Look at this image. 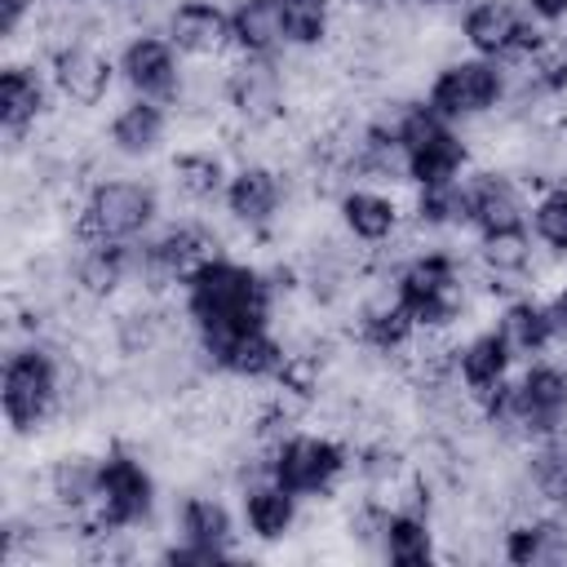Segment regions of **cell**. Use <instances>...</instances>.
I'll return each mask as SVG.
<instances>
[{
	"label": "cell",
	"instance_id": "cell-1",
	"mask_svg": "<svg viewBox=\"0 0 567 567\" xmlns=\"http://www.w3.org/2000/svg\"><path fill=\"white\" fill-rule=\"evenodd\" d=\"M270 301H275V288L266 284V275H257L252 266L226 261V257H213L186 284V310H190L199 337L266 328Z\"/></svg>",
	"mask_w": 567,
	"mask_h": 567
},
{
	"label": "cell",
	"instance_id": "cell-24",
	"mask_svg": "<svg viewBox=\"0 0 567 567\" xmlns=\"http://www.w3.org/2000/svg\"><path fill=\"white\" fill-rule=\"evenodd\" d=\"M532 257H536V248H532V235L523 226L492 230L478 244V261L492 270V279H518V275H527L532 270Z\"/></svg>",
	"mask_w": 567,
	"mask_h": 567
},
{
	"label": "cell",
	"instance_id": "cell-23",
	"mask_svg": "<svg viewBox=\"0 0 567 567\" xmlns=\"http://www.w3.org/2000/svg\"><path fill=\"white\" fill-rule=\"evenodd\" d=\"M168 168H173V190L190 204L213 199L221 190V177H226V164L213 151H177Z\"/></svg>",
	"mask_w": 567,
	"mask_h": 567
},
{
	"label": "cell",
	"instance_id": "cell-2",
	"mask_svg": "<svg viewBox=\"0 0 567 567\" xmlns=\"http://www.w3.org/2000/svg\"><path fill=\"white\" fill-rule=\"evenodd\" d=\"M62 385H66V368L58 363V354L49 346H40L35 337L18 350H9L4 359V421L18 439H31L53 408H62Z\"/></svg>",
	"mask_w": 567,
	"mask_h": 567
},
{
	"label": "cell",
	"instance_id": "cell-4",
	"mask_svg": "<svg viewBox=\"0 0 567 567\" xmlns=\"http://www.w3.org/2000/svg\"><path fill=\"white\" fill-rule=\"evenodd\" d=\"M505 93V75L496 71V62L487 58H461V62H447L434 84H430V111L443 115V120H474V115H487L496 111Z\"/></svg>",
	"mask_w": 567,
	"mask_h": 567
},
{
	"label": "cell",
	"instance_id": "cell-6",
	"mask_svg": "<svg viewBox=\"0 0 567 567\" xmlns=\"http://www.w3.org/2000/svg\"><path fill=\"white\" fill-rule=\"evenodd\" d=\"M49 80H53V89L71 106L89 111V106H97L111 93L115 66H111V58L93 40H71V44H58L49 53Z\"/></svg>",
	"mask_w": 567,
	"mask_h": 567
},
{
	"label": "cell",
	"instance_id": "cell-20",
	"mask_svg": "<svg viewBox=\"0 0 567 567\" xmlns=\"http://www.w3.org/2000/svg\"><path fill=\"white\" fill-rule=\"evenodd\" d=\"M501 341L509 346V354H540L549 341H554V323H549V310L536 306V301H509L501 310V323H496Z\"/></svg>",
	"mask_w": 567,
	"mask_h": 567
},
{
	"label": "cell",
	"instance_id": "cell-14",
	"mask_svg": "<svg viewBox=\"0 0 567 567\" xmlns=\"http://www.w3.org/2000/svg\"><path fill=\"white\" fill-rule=\"evenodd\" d=\"M465 217L492 235V230H514L523 226V199L518 190L501 177V173H478L470 186H465Z\"/></svg>",
	"mask_w": 567,
	"mask_h": 567
},
{
	"label": "cell",
	"instance_id": "cell-11",
	"mask_svg": "<svg viewBox=\"0 0 567 567\" xmlns=\"http://www.w3.org/2000/svg\"><path fill=\"white\" fill-rule=\"evenodd\" d=\"M279 199H284V182H279V173L270 164H244L226 182V208L248 230L270 226L275 213H279Z\"/></svg>",
	"mask_w": 567,
	"mask_h": 567
},
{
	"label": "cell",
	"instance_id": "cell-26",
	"mask_svg": "<svg viewBox=\"0 0 567 567\" xmlns=\"http://www.w3.org/2000/svg\"><path fill=\"white\" fill-rule=\"evenodd\" d=\"M532 230L540 244H549L554 252H567V186L545 190L532 208Z\"/></svg>",
	"mask_w": 567,
	"mask_h": 567
},
{
	"label": "cell",
	"instance_id": "cell-21",
	"mask_svg": "<svg viewBox=\"0 0 567 567\" xmlns=\"http://www.w3.org/2000/svg\"><path fill=\"white\" fill-rule=\"evenodd\" d=\"M177 523H182V536L190 545H204V549H213L221 558L235 554L230 549V514H226V505L217 496H186Z\"/></svg>",
	"mask_w": 567,
	"mask_h": 567
},
{
	"label": "cell",
	"instance_id": "cell-19",
	"mask_svg": "<svg viewBox=\"0 0 567 567\" xmlns=\"http://www.w3.org/2000/svg\"><path fill=\"white\" fill-rule=\"evenodd\" d=\"M164 128H168V120H164L159 102L155 97H137L111 120V146L120 155H151L164 142Z\"/></svg>",
	"mask_w": 567,
	"mask_h": 567
},
{
	"label": "cell",
	"instance_id": "cell-5",
	"mask_svg": "<svg viewBox=\"0 0 567 567\" xmlns=\"http://www.w3.org/2000/svg\"><path fill=\"white\" fill-rule=\"evenodd\" d=\"M270 474L297 496H323L346 474V447L323 434H288L275 447Z\"/></svg>",
	"mask_w": 567,
	"mask_h": 567
},
{
	"label": "cell",
	"instance_id": "cell-10",
	"mask_svg": "<svg viewBox=\"0 0 567 567\" xmlns=\"http://www.w3.org/2000/svg\"><path fill=\"white\" fill-rule=\"evenodd\" d=\"M120 71L124 80L142 93V97H173L182 93V75H177V62H173V44L168 40H155V35H133L120 53Z\"/></svg>",
	"mask_w": 567,
	"mask_h": 567
},
{
	"label": "cell",
	"instance_id": "cell-27",
	"mask_svg": "<svg viewBox=\"0 0 567 567\" xmlns=\"http://www.w3.org/2000/svg\"><path fill=\"white\" fill-rule=\"evenodd\" d=\"M549 310V323H554V337H567V288L554 292V301L545 306Z\"/></svg>",
	"mask_w": 567,
	"mask_h": 567
},
{
	"label": "cell",
	"instance_id": "cell-12",
	"mask_svg": "<svg viewBox=\"0 0 567 567\" xmlns=\"http://www.w3.org/2000/svg\"><path fill=\"white\" fill-rule=\"evenodd\" d=\"M509 346L501 341V332H478V337H470L461 350H456V372H461V385H465V394L483 408L501 385H505V377H509Z\"/></svg>",
	"mask_w": 567,
	"mask_h": 567
},
{
	"label": "cell",
	"instance_id": "cell-8",
	"mask_svg": "<svg viewBox=\"0 0 567 567\" xmlns=\"http://www.w3.org/2000/svg\"><path fill=\"white\" fill-rule=\"evenodd\" d=\"M199 341H204V354L230 377H275L288 354L284 341H275L266 328H244V332H221Z\"/></svg>",
	"mask_w": 567,
	"mask_h": 567
},
{
	"label": "cell",
	"instance_id": "cell-30",
	"mask_svg": "<svg viewBox=\"0 0 567 567\" xmlns=\"http://www.w3.org/2000/svg\"><path fill=\"white\" fill-rule=\"evenodd\" d=\"M421 4H456V0H421Z\"/></svg>",
	"mask_w": 567,
	"mask_h": 567
},
{
	"label": "cell",
	"instance_id": "cell-9",
	"mask_svg": "<svg viewBox=\"0 0 567 567\" xmlns=\"http://www.w3.org/2000/svg\"><path fill=\"white\" fill-rule=\"evenodd\" d=\"M168 44L186 58H221L230 40V18L217 4L186 0L168 13Z\"/></svg>",
	"mask_w": 567,
	"mask_h": 567
},
{
	"label": "cell",
	"instance_id": "cell-18",
	"mask_svg": "<svg viewBox=\"0 0 567 567\" xmlns=\"http://www.w3.org/2000/svg\"><path fill=\"white\" fill-rule=\"evenodd\" d=\"M244 518L261 540H284L297 523V492H288L275 478L252 483L248 496H244Z\"/></svg>",
	"mask_w": 567,
	"mask_h": 567
},
{
	"label": "cell",
	"instance_id": "cell-28",
	"mask_svg": "<svg viewBox=\"0 0 567 567\" xmlns=\"http://www.w3.org/2000/svg\"><path fill=\"white\" fill-rule=\"evenodd\" d=\"M527 4H532V13L545 18V22H567V0H527Z\"/></svg>",
	"mask_w": 567,
	"mask_h": 567
},
{
	"label": "cell",
	"instance_id": "cell-7",
	"mask_svg": "<svg viewBox=\"0 0 567 567\" xmlns=\"http://www.w3.org/2000/svg\"><path fill=\"white\" fill-rule=\"evenodd\" d=\"M49 102V84L31 62H4L0 71V124L9 137V151L18 155L22 137H35V120L44 115Z\"/></svg>",
	"mask_w": 567,
	"mask_h": 567
},
{
	"label": "cell",
	"instance_id": "cell-22",
	"mask_svg": "<svg viewBox=\"0 0 567 567\" xmlns=\"http://www.w3.org/2000/svg\"><path fill=\"white\" fill-rule=\"evenodd\" d=\"M381 545H385V558L399 567H421L434 558V532L416 509H394Z\"/></svg>",
	"mask_w": 567,
	"mask_h": 567
},
{
	"label": "cell",
	"instance_id": "cell-25",
	"mask_svg": "<svg viewBox=\"0 0 567 567\" xmlns=\"http://www.w3.org/2000/svg\"><path fill=\"white\" fill-rule=\"evenodd\" d=\"M284 4V35L288 44H323L332 27V0H279Z\"/></svg>",
	"mask_w": 567,
	"mask_h": 567
},
{
	"label": "cell",
	"instance_id": "cell-16",
	"mask_svg": "<svg viewBox=\"0 0 567 567\" xmlns=\"http://www.w3.org/2000/svg\"><path fill=\"white\" fill-rule=\"evenodd\" d=\"M465 159H470V146L443 124L430 142H421L416 151H408V177L416 186H447V182H456V173L465 168Z\"/></svg>",
	"mask_w": 567,
	"mask_h": 567
},
{
	"label": "cell",
	"instance_id": "cell-29",
	"mask_svg": "<svg viewBox=\"0 0 567 567\" xmlns=\"http://www.w3.org/2000/svg\"><path fill=\"white\" fill-rule=\"evenodd\" d=\"M359 4H368V9H394L399 0H359Z\"/></svg>",
	"mask_w": 567,
	"mask_h": 567
},
{
	"label": "cell",
	"instance_id": "cell-15",
	"mask_svg": "<svg viewBox=\"0 0 567 567\" xmlns=\"http://www.w3.org/2000/svg\"><path fill=\"white\" fill-rule=\"evenodd\" d=\"M230 40L248 58H270L288 35H284V4L279 0H239L230 13Z\"/></svg>",
	"mask_w": 567,
	"mask_h": 567
},
{
	"label": "cell",
	"instance_id": "cell-3",
	"mask_svg": "<svg viewBox=\"0 0 567 567\" xmlns=\"http://www.w3.org/2000/svg\"><path fill=\"white\" fill-rule=\"evenodd\" d=\"M155 213H159V199L146 182H133V177L93 182L80 204L75 235L80 244H128L155 221Z\"/></svg>",
	"mask_w": 567,
	"mask_h": 567
},
{
	"label": "cell",
	"instance_id": "cell-13",
	"mask_svg": "<svg viewBox=\"0 0 567 567\" xmlns=\"http://www.w3.org/2000/svg\"><path fill=\"white\" fill-rule=\"evenodd\" d=\"M518 31H523V18L514 13L509 0H478L465 13V22H461V40L478 58H505V53H514Z\"/></svg>",
	"mask_w": 567,
	"mask_h": 567
},
{
	"label": "cell",
	"instance_id": "cell-17",
	"mask_svg": "<svg viewBox=\"0 0 567 567\" xmlns=\"http://www.w3.org/2000/svg\"><path fill=\"white\" fill-rule=\"evenodd\" d=\"M341 226L363 244H381V239H390L399 230V204L390 195H381V190L354 186V190L341 195Z\"/></svg>",
	"mask_w": 567,
	"mask_h": 567
}]
</instances>
